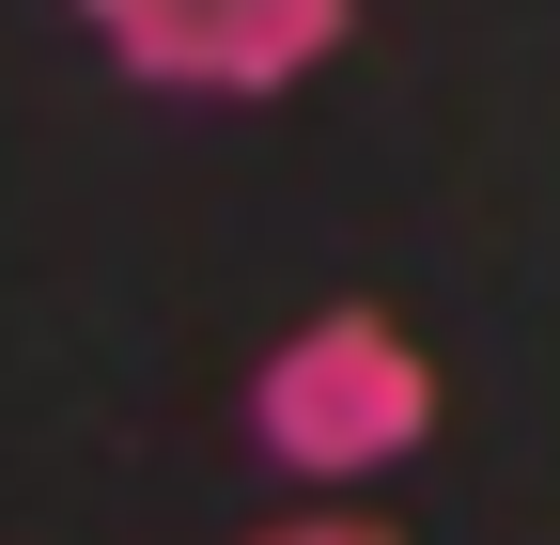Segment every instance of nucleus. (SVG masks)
I'll use <instances>...</instances> for the list:
<instances>
[{
    "label": "nucleus",
    "instance_id": "obj_3",
    "mask_svg": "<svg viewBox=\"0 0 560 545\" xmlns=\"http://www.w3.org/2000/svg\"><path fill=\"white\" fill-rule=\"evenodd\" d=\"M249 545H405V530H374V514H280V530H249Z\"/></svg>",
    "mask_w": 560,
    "mask_h": 545
},
{
    "label": "nucleus",
    "instance_id": "obj_1",
    "mask_svg": "<svg viewBox=\"0 0 560 545\" xmlns=\"http://www.w3.org/2000/svg\"><path fill=\"white\" fill-rule=\"evenodd\" d=\"M420 437H436V359L359 297L312 312L296 344H265V374H249V452L280 484H374Z\"/></svg>",
    "mask_w": 560,
    "mask_h": 545
},
{
    "label": "nucleus",
    "instance_id": "obj_2",
    "mask_svg": "<svg viewBox=\"0 0 560 545\" xmlns=\"http://www.w3.org/2000/svg\"><path fill=\"white\" fill-rule=\"evenodd\" d=\"M140 94H296L359 32V0H79Z\"/></svg>",
    "mask_w": 560,
    "mask_h": 545
}]
</instances>
